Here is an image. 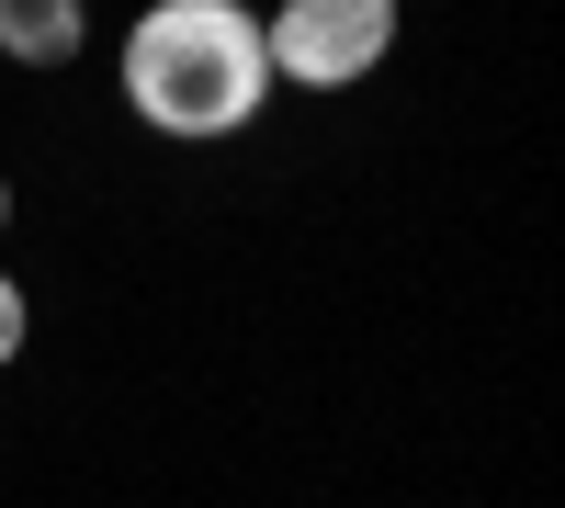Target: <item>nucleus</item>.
I'll use <instances>...</instances> for the list:
<instances>
[{
    "mask_svg": "<svg viewBox=\"0 0 565 508\" xmlns=\"http://www.w3.org/2000/svg\"><path fill=\"white\" fill-rule=\"evenodd\" d=\"M0 45H12V57H68L79 12H68V0H0Z\"/></svg>",
    "mask_w": 565,
    "mask_h": 508,
    "instance_id": "obj_3",
    "label": "nucleus"
},
{
    "mask_svg": "<svg viewBox=\"0 0 565 508\" xmlns=\"http://www.w3.org/2000/svg\"><path fill=\"white\" fill-rule=\"evenodd\" d=\"M125 90L159 136H226L260 102V23L226 0H170L125 45Z\"/></svg>",
    "mask_w": 565,
    "mask_h": 508,
    "instance_id": "obj_1",
    "label": "nucleus"
},
{
    "mask_svg": "<svg viewBox=\"0 0 565 508\" xmlns=\"http://www.w3.org/2000/svg\"><path fill=\"white\" fill-rule=\"evenodd\" d=\"M12 350H23V294L0 283V361H12Z\"/></svg>",
    "mask_w": 565,
    "mask_h": 508,
    "instance_id": "obj_4",
    "label": "nucleus"
},
{
    "mask_svg": "<svg viewBox=\"0 0 565 508\" xmlns=\"http://www.w3.org/2000/svg\"><path fill=\"white\" fill-rule=\"evenodd\" d=\"M0 215H12V193H0Z\"/></svg>",
    "mask_w": 565,
    "mask_h": 508,
    "instance_id": "obj_5",
    "label": "nucleus"
},
{
    "mask_svg": "<svg viewBox=\"0 0 565 508\" xmlns=\"http://www.w3.org/2000/svg\"><path fill=\"white\" fill-rule=\"evenodd\" d=\"M385 0H295L271 34H260V68H295L306 90H340V79H362L373 57H385Z\"/></svg>",
    "mask_w": 565,
    "mask_h": 508,
    "instance_id": "obj_2",
    "label": "nucleus"
}]
</instances>
